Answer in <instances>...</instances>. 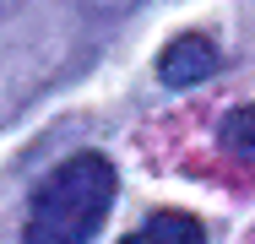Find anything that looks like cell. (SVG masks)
<instances>
[{
    "label": "cell",
    "instance_id": "5b68a950",
    "mask_svg": "<svg viewBox=\"0 0 255 244\" xmlns=\"http://www.w3.org/2000/svg\"><path fill=\"white\" fill-rule=\"evenodd\" d=\"M98 11H125V5H136V0H93Z\"/></svg>",
    "mask_w": 255,
    "mask_h": 244
},
{
    "label": "cell",
    "instance_id": "6da1fadb",
    "mask_svg": "<svg viewBox=\"0 0 255 244\" xmlns=\"http://www.w3.org/2000/svg\"><path fill=\"white\" fill-rule=\"evenodd\" d=\"M114 190H120V179H114V163L103 152L65 157L54 174H44V185L33 190L22 244H87L98 234V223L109 217Z\"/></svg>",
    "mask_w": 255,
    "mask_h": 244
},
{
    "label": "cell",
    "instance_id": "7a4b0ae2",
    "mask_svg": "<svg viewBox=\"0 0 255 244\" xmlns=\"http://www.w3.org/2000/svg\"><path fill=\"white\" fill-rule=\"evenodd\" d=\"M217 65H223L217 44L201 38V33H185V38H174V44L163 49L157 76H163L168 87H196V82H206V76H217Z\"/></svg>",
    "mask_w": 255,
    "mask_h": 244
},
{
    "label": "cell",
    "instance_id": "277c9868",
    "mask_svg": "<svg viewBox=\"0 0 255 244\" xmlns=\"http://www.w3.org/2000/svg\"><path fill=\"white\" fill-rule=\"evenodd\" d=\"M223 152L228 157H239V163H255V103H245V109H234L228 120H223Z\"/></svg>",
    "mask_w": 255,
    "mask_h": 244
},
{
    "label": "cell",
    "instance_id": "3957f363",
    "mask_svg": "<svg viewBox=\"0 0 255 244\" xmlns=\"http://www.w3.org/2000/svg\"><path fill=\"white\" fill-rule=\"evenodd\" d=\"M120 244H206V228L190 217V212H157V217H147L136 234H125Z\"/></svg>",
    "mask_w": 255,
    "mask_h": 244
}]
</instances>
